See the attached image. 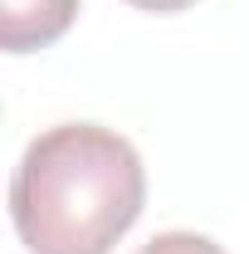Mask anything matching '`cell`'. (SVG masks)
I'll return each mask as SVG.
<instances>
[{
	"label": "cell",
	"mask_w": 249,
	"mask_h": 254,
	"mask_svg": "<svg viewBox=\"0 0 249 254\" xmlns=\"http://www.w3.org/2000/svg\"><path fill=\"white\" fill-rule=\"evenodd\" d=\"M142 200L147 171L127 137L98 123H59L15 166L10 220L30 254H113Z\"/></svg>",
	"instance_id": "6da1fadb"
},
{
	"label": "cell",
	"mask_w": 249,
	"mask_h": 254,
	"mask_svg": "<svg viewBox=\"0 0 249 254\" xmlns=\"http://www.w3.org/2000/svg\"><path fill=\"white\" fill-rule=\"evenodd\" d=\"M78 15V0H0V49L5 54H30L49 49L68 34Z\"/></svg>",
	"instance_id": "7a4b0ae2"
},
{
	"label": "cell",
	"mask_w": 249,
	"mask_h": 254,
	"mask_svg": "<svg viewBox=\"0 0 249 254\" xmlns=\"http://www.w3.org/2000/svg\"><path fill=\"white\" fill-rule=\"evenodd\" d=\"M137 254H225L215 240H205V235H190V230H166V235H156L152 245H142Z\"/></svg>",
	"instance_id": "3957f363"
},
{
	"label": "cell",
	"mask_w": 249,
	"mask_h": 254,
	"mask_svg": "<svg viewBox=\"0 0 249 254\" xmlns=\"http://www.w3.org/2000/svg\"><path fill=\"white\" fill-rule=\"evenodd\" d=\"M127 5H137V10H147V15H176V10H186L195 0H127Z\"/></svg>",
	"instance_id": "277c9868"
}]
</instances>
